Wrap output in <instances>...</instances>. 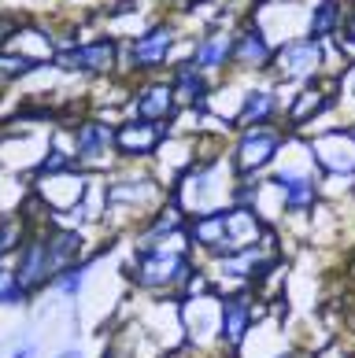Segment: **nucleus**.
I'll return each instance as SVG.
<instances>
[{
  "instance_id": "9d476101",
  "label": "nucleus",
  "mask_w": 355,
  "mask_h": 358,
  "mask_svg": "<svg viewBox=\"0 0 355 358\" xmlns=\"http://www.w3.org/2000/svg\"><path fill=\"white\" fill-rule=\"evenodd\" d=\"M274 185L281 189V200H285V210H293V215H300V210H311L314 200H319V185H314L311 174H278L274 178Z\"/></svg>"
},
{
  "instance_id": "dca6fc26",
  "label": "nucleus",
  "mask_w": 355,
  "mask_h": 358,
  "mask_svg": "<svg viewBox=\"0 0 355 358\" xmlns=\"http://www.w3.org/2000/svg\"><path fill=\"white\" fill-rule=\"evenodd\" d=\"M322 108H330V100H326L322 92L307 89V92H300V100L293 103V111H288V122H293V126H304V122H311V118L319 115Z\"/></svg>"
},
{
  "instance_id": "6e6552de",
  "label": "nucleus",
  "mask_w": 355,
  "mask_h": 358,
  "mask_svg": "<svg viewBox=\"0 0 355 358\" xmlns=\"http://www.w3.org/2000/svg\"><path fill=\"white\" fill-rule=\"evenodd\" d=\"M56 63H60V67H67V71H111V63H115V41L78 45L71 52H60Z\"/></svg>"
},
{
  "instance_id": "4468645a",
  "label": "nucleus",
  "mask_w": 355,
  "mask_h": 358,
  "mask_svg": "<svg viewBox=\"0 0 355 358\" xmlns=\"http://www.w3.org/2000/svg\"><path fill=\"white\" fill-rule=\"evenodd\" d=\"M170 89H174V96H178L181 103H193V108H200L204 96H207L204 71H196L193 63H181V67H174V78H170Z\"/></svg>"
},
{
  "instance_id": "0eeeda50",
  "label": "nucleus",
  "mask_w": 355,
  "mask_h": 358,
  "mask_svg": "<svg viewBox=\"0 0 355 358\" xmlns=\"http://www.w3.org/2000/svg\"><path fill=\"white\" fill-rule=\"evenodd\" d=\"M274 59V48L267 41V34L259 30V26H248V30H241L233 37V63L244 71H259L267 67V63Z\"/></svg>"
},
{
  "instance_id": "4be33fe9",
  "label": "nucleus",
  "mask_w": 355,
  "mask_h": 358,
  "mask_svg": "<svg viewBox=\"0 0 355 358\" xmlns=\"http://www.w3.org/2000/svg\"><path fill=\"white\" fill-rule=\"evenodd\" d=\"M15 236H19V225L15 222H8V225H0V255H4V251L15 244Z\"/></svg>"
},
{
  "instance_id": "a878e982",
  "label": "nucleus",
  "mask_w": 355,
  "mask_h": 358,
  "mask_svg": "<svg viewBox=\"0 0 355 358\" xmlns=\"http://www.w3.org/2000/svg\"><path fill=\"white\" fill-rule=\"evenodd\" d=\"M0 34H4V22H0Z\"/></svg>"
},
{
  "instance_id": "6ab92c4d",
  "label": "nucleus",
  "mask_w": 355,
  "mask_h": 358,
  "mask_svg": "<svg viewBox=\"0 0 355 358\" xmlns=\"http://www.w3.org/2000/svg\"><path fill=\"white\" fill-rule=\"evenodd\" d=\"M85 270H89V262H82V266H67L56 277V288L63 292V296H78V288H82V281H85Z\"/></svg>"
},
{
  "instance_id": "39448f33",
  "label": "nucleus",
  "mask_w": 355,
  "mask_h": 358,
  "mask_svg": "<svg viewBox=\"0 0 355 358\" xmlns=\"http://www.w3.org/2000/svg\"><path fill=\"white\" fill-rule=\"evenodd\" d=\"M163 137H167V129L160 122H126L115 129V148L130 159H137V155H152Z\"/></svg>"
},
{
  "instance_id": "f03ea898",
  "label": "nucleus",
  "mask_w": 355,
  "mask_h": 358,
  "mask_svg": "<svg viewBox=\"0 0 355 358\" xmlns=\"http://www.w3.org/2000/svg\"><path fill=\"white\" fill-rule=\"evenodd\" d=\"M193 262L186 251L178 248H152V251H137V266H134V281L148 292H163V288H181L193 281Z\"/></svg>"
},
{
  "instance_id": "2eb2a0df",
  "label": "nucleus",
  "mask_w": 355,
  "mask_h": 358,
  "mask_svg": "<svg viewBox=\"0 0 355 358\" xmlns=\"http://www.w3.org/2000/svg\"><path fill=\"white\" fill-rule=\"evenodd\" d=\"M274 111H278L274 92L270 89H256V92H248V96H244V108H241V115H237V126H241V129L267 126L274 118Z\"/></svg>"
},
{
  "instance_id": "a211bd4d",
  "label": "nucleus",
  "mask_w": 355,
  "mask_h": 358,
  "mask_svg": "<svg viewBox=\"0 0 355 358\" xmlns=\"http://www.w3.org/2000/svg\"><path fill=\"white\" fill-rule=\"evenodd\" d=\"M26 299V288L19 285L15 270H0V303H8V307H15V303Z\"/></svg>"
},
{
  "instance_id": "7ed1b4c3",
  "label": "nucleus",
  "mask_w": 355,
  "mask_h": 358,
  "mask_svg": "<svg viewBox=\"0 0 355 358\" xmlns=\"http://www.w3.org/2000/svg\"><path fill=\"white\" fill-rule=\"evenodd\" d=\"M281 141H285L281 129H270V126L244 129V137H241V144H237V152H233V174L237 178L259 174V170L267 166L274 155H278Z\"/></svg>"
},
{
  "instance_id": "5701e85b",
  "label": "nucleus",
  "mask_w": 355,
  "mask_h": 358,
  "mask_svg": "<svg viewBox=\"0 0 355 358\" xmlns=\"http://www.w3.org/2000/svg\"><path fill=\"white\" fill-rule=\"evenodd\" d=\"M340 30H344V37L355 45V11H348V15H344V22H340Z\"/></svg>"
},
{
  "instance_id": "9b49d317",
  "label": "nucleus",
  "mask_w": 355,
  "mask_h": 358,
  "mask_svg": "<svg viewBox=\"0 0 355 358\" xmlns=\"http://www.w3.org/2000/svg\"><path fill=\"white\" fill-rule=\"evenodd\" d=\"M134 111L141 122H167L174 115V89L170 85H144L134 100Z\"/></svg>"
},
{
  "instance_id": "423d86ee",
  "label": "nucleus",
  "mask_w": 355,
  "mask_h": 358,
  "mask_svg": "<svg viewBox=\"0 0 355 358\" xmlns=\"http://www.w3.org/2000/svg\"><path fill=\"white\" fill-rule=\"evenodd\" d=\"M248 325H252V296L248 292H233V296L222 299V343L230 351H237Z\"/></svg>"
},
{
  "instance_id": "412c9836",
  "label": "nucleus",
  "mask_w": 355,
  "mask_h": 358,
  "mask_svg": "<svg viewBox=\"0 0 355 358\" xmlns=\"http://www.w3.org/2000/svg\"><path fill=\"white\" fill-rule=\"evenodd\" d=\"M52 170H71V159L60 152H48V159L41 163V174H52Z\"/></svg>"
},
{
  "instance_id": "1a4fd4ad",
  "label": "nucleus",
  "mask_w": 355,
  "mask_h": 358,
  "mask_svg": "<svg viewBox=\"0 0 355 358\" xmlns=\"http://www.w3.org/2000/svg\"><path fill=\"white\" fill-rule=\"evenodd\" d=\"M170 45H174V30H170V26H152L148 34H141L134 41V67H141V71L160 67L167 59Z\"/></svg>"
},
{
  "instance_id": "f257e3e1",
  "label": "nucleus",
  "mask_w": 355,
  "mask_h": 358,
  "mask_svg": "<svg viewBox=\"0 0 355 358\" xmlns=\"http://www.w3.org/2000/svg\"><path fill=\"white\" fill-rule=\"evenodd\" d=\"M78 251H82V236L71 233V229H48V233H37L22 244L19 251V266H15V277L26 292H37L45 288L48 281L74 266Z\"/></svg>"
},
{
  "instance_id": "f8f14e48",
  "label": "nucleus",
  "mask_w": 355,
  "mask_h": 358,
  "mask_svg": "<svg viewBox=\"0 0 355 358\" xmlns=\"http://www.w3.org/2000/svg\"><path fill=\"white\" fill-rule=\"evenodd\" d=\"M74 141H78V159L97 163V159H104V155L115 148V129L104 126V122H82Z\"/></svg>"
},
{
  "instance_id": "393cba45",
  "label": "nucleus",
  "mask_w": 355,
  "mask_h": 358,
  "mask_svg": "<svg viewBox=\"0 0 355 358\" xmlns=\"http://www.w3.org/2000/svg\"><path fill=\"white\" fill-rule=\"evenodd\" d=\"M278 358H296V355H293V351H288V355H278Z\"/></svg>"
},
{
  "instance_id": "f3484780",
  "label": "nucleus",
  "mask_w": 355,
  "mask_h": 358,
  "mask_svg": "<svg viewBox=\"0 0 355 358\" xmlns=\"http://www.w3.org/2000/svg\"><path fill=\"white\" fill-rule=\"evenodd\" d=\"M337 22H340V8L333 4V0H326V4H319V8L311 11V30H314V37L333 34Z\"/></svg>"
},
{
  "instance_id": "20e7f679",
  "label": "nucleus",
  "mask_w": 355,
  "mask_h": 358,
  "mask_svg": "<svg viewBox=\"0 0 355 358\" xmlns=\"http://www.w3.org/2000/svg\"><path fill=\"white\" fill-rule=\"evenodd\" d=\"M278 71L281 78H311L322 71V41L319 37H293L278 48Z\"/></svg>"
},
{
  "instance_id": "aec40b11",
  "label": "nucleus",
  "mask_w": 355,
  "mask_h": 358,
  "mask_svg": "<svg viewBox=\"0 0 355 358\" xmlns=\"http://www.w3.org/2000/svg\"><path fill=\"white\" fill-rule=\"evenodd\" d=\"M41 67V59H30V56H0V74H30Z\"/></svg>"
},
{
  "instance_id": "b1692460",
  "label": "nucleus",
  "mask_w": 355,
  "mask_h": 358,
  "mask_svg": "<svg viewBox=\"0 0 355 358\" xmlns=\"http://www.w3.org/2000/svg\"><path fill=\"white\" fill-rule=\"evenodd\" d=\"M34 351H37V348H34V343H26V348H19V351H15V355H11V358H34Z\"/></svg>"
},
{
  "instance_id": "ddd939ff",
  "label": "nucleus",
  "mask_w": 355,
  "mask_h": 358,
  "mask_svg": "<svg viewBox=\"0 0 355 358\" xmlns=\"http://www.w3.org/2000/svg\"><path fill=\"white\" fill-rule=\"evenodd\" d=\"M233 59V37L230 34H207L200 45H196V56H193V67L196 71H218Z\"/></svg>"
}]
</instances>
